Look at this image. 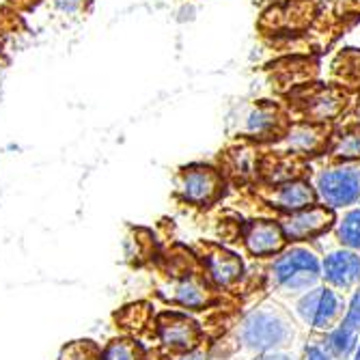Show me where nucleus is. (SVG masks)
<instances>
[{
	"label": "nucleus",
	"mask_w": 360,
	"mask_h": 360,
	"mask_svg": "<svg viewBox=\"0 0 360 360\" xmlns=\"http://www.w3.org/2000/svg\"><path fill=\"white\" fill-rule=\"evenodd\" d=\"M293 326L296 323L283 307L276 302H264L244 315L238 326V341L250 354L264 356L274 349H285L293 341L296 337Z\"/></svg>",
	"instance_id": "f257e3e1"
},
{
	"label": "nucleus",
	"mask_w": 360,
	"mask_h": 360,
	"mask_svg": "<svg viewBox=\"0 0 360 360\" xmlns=\"http://www.w3.org/2000/svg\"><path fill=\"white\" fill-rule=\"evenodd\" d=\"M272 285L283 296L298 298L321 281V259L309 246H291L283 250L270 268Z\"/></svg>",
	"instance_id": "f03ea898"
},
{
	"label": "nucleus",
	"mask_w": 360,
	"mask_h": 360,
	"mask_svg": "<svg viewBox=\"0 0 360 360\" xmlns=\"http://www.w3.org/2000/svg\"><path fill=\"white\" fill-rule=\"evenodd\" d=\"M293 315L307 328H313L317 333H330L341 323L345 315L343 293L333 289L330 285H317L296 298Z\"/></svg>",
	"instance_id": "7ed1b4c3"
},
{
	"label": "nucleus",
	"mask_w": 360,
	"mask_h": 360,
	"mask_svg": "<svg viewBox=\"0 0 360 360\" xmlns=\"http://www.w3.org/2000/svg\"><path fill=\"white\" fill-rule=\"evenodd\" d=\"M313 188L317 199L330 210H349L360 201V167L341 162L315 173Z\"/></svg>",
	"instance_id": "20e7f679"
},
{
	"label": "nucleus",
	"mask_w": 360,
	"mask_h": 360,
	"mask_svg": "<svg viewBox=\"0 0 360 360\" xmlns=\"http://www.w3.org/2000/svg\"><path fill=\"white\" fill-rule=\"evenodd\" d=\"M224 179L220 171L207 165H190L181 169L177 177V194L181 201L194 207H207L214 205L222 196Z\"/></svg>",
	"instance_id": "39448f33"
},
{
	"label": "nucleus",
	"mask_w": 360,
	"mask_h": 360,
	"mask_svg": "<svg viewBox=\"0 0 360 360\" xmlns=\"http://www.w3.org/2000/svg\"><path fill=\"white\" fill-rule=\"evenodd\" d=\"M321 278L337 291H349L360 283V255L339 246L323 255Z\"/></svg>",
	"instance_id": "423d86ee"
},
{
	"label": "nucleus",
	"mask_w": 360,
	"mask_h": 360,
	"mask_svg": "<svg viewBox=\"0 0 360 360\" xmlns=\"http://www.w3.org/2000/svg\"><path fill=\"white\" fill-rule=\"evenodd\" d=\"M335 224V214L326 205H311L300 212L287 214V218L281 220L283 233L291 242H304L321 236L326 229Z\"/></svg>",
	"instance_id": "0eeeda50"
},
{
	"label": "nucleus",
	"mask_w": 360,
	"mask_h": 360,
	"mask_svg": "<svg viewBox=\"0 0 360 360\" xmlns=\"http://www.w3.org/2000/svg\"><path fill=\"white\" fill-rule=\"evenodd\" d=\"M158 341L171 352H188L199 343V326L184 313H165L155 321Z\"/></svg>",
	"instance_id": "6e6552de"
},
{
	"label": "nucleus",
	"mask_w": 360,
	"mask_h": 360,
	"mask_svg": "<svg viewBox=\"0 0 360 360\" xmlns=\"http://www.w3.org/2000/svg\"><path fill=\"white\" fill-rule=\"evenodd\" d=\"M326 143H328V129L321 123H293L289 125L283 136H281V147L287 155H313L319 153Z\"/></svg>",
	"instance_id": "1a4fd4ad"
},
{
	"label": "nucleus",
	"mask_w": 360,
	"mask_h": 360,
	"mask_svg": "<svg viewBox=\"0 0 360 360\" xmlns=\"http://www.w3.org/2000/svg\"><path fill=\"white\" fill-rule=\"evenodd\" d=\"M285 233L281 222L252 220L244 229V246L252 257H276L285 248Z\"/></svg>",
	"instance_id": "9d476101"
},
{
	"label": "nucleus",
	"mask_w": 360,
	"mask_h": 360,
	"mask_svg": "<svg viewBox=\"0 0 360 360\" xmlns=\"http://www.w3.org/2000/svg\"><path fill=\"white\" fill-rule=\"evenodd\" d=\"M315 201H317L315 188H313V184L304 181V179H291L285 184H276V186H272V190L268 194V203L287 214L311 207V205H315Z\"/></svg>",
	"instance_id": "9b49d317"
},
{
	"label": "nucleus",
	"mask_w": 360,
	"mask_h": 360,
	"mask_svg": "<svg viewBox=\"0 0 360 360\" xmlns=\"http://www.w3.org/2000/svg\"><path fill=\"white\" fill-rule=\"evenodd\" d=\"M169 298H171V302H175L181 309L201 311L212 302V291H210V285L205 278L192 272L186 276H177L169 285Z\"/></svg>",
	"instance_id": "f8f14e48"
},
{
	"label": "nucleus",
	"mask_w": 360,
	"mask_h": 360,
	"mask_svg": "<svg viewBox=\"0 0 360 360\" xmlns=\"http://www.w3.org/2000/svg\"><path fill=\"white\" fill-rule=\"evenodd\" d=\"M242 132L248 134V136H252V139H274V136H283V132H285V119H283L281 110L274 104L261 102L255 108H250L248 115L244 117Z\"/></svg>",
	"instance_id": "ddd939ff"
},
{
	"label": "nucleus",
	"mask_w": 360,
	"mask_h": 360,
	"mask_svg": "<svg viewBox=\"0 0 360 360\" xmlns=\"http://www.w3.org/2000/svg\"><path fill=\"white\" fill-rule=\"evenodd\" d=\"M207 281H212L216 287H231L242 278L244 266L238 255L222 250V248H210V252L203 259Z\"/></svg>",
	"instance_id": "4468645a"
},
{
	"label": "nucleus",
	"mask_w": 360,
	"mask_h": 360,
	"mask_svg": "<svg viewBox=\"0 0 360 360\" xmlns=\"http://www.w3.org/2000/svg\"><path fill=\"white\" fill-rule=\"evenodd\" d=\"M345 93L337 89H319L304 102V117L311 123H328L345 110Z\"/></svg>",
	"instance_id": "2eb2a0df"
},
{
	"label": "nucleus",
	"mask_w": 360,
	"mask_h": 360,
	"mask_svg": "<svg viewBox=\"0 0 360 360\" xmlns=\"http://www.w3.org/2000/svg\"><path fill=\"white\" fill-rule=\"evenodd\" d=\"M330 155L339 162L360 160V123L343 127L330 139Z\"/></svg>",
	"instance_id": "dca6fc26"
},
{
	"label": "nucleus",
	"mask_w": 360,
	"mask_h": 360,
	"mask_svg": "<svg viewBox=\"0 0 360 360\" xmlns=\"http://www.w3.org/2000/svg\"><path fill=\"white\" fill-rule=\"evenodd\" d=\"M335 236L341 246L360 252V205L349 207L339 220H335Z\"/></svg>",
	"instance_id": "f3484780"
},
{
	"label": "nucleus",
	"mask_w": 360,
	"mask_h": 360,
	"mask_svg": "<svg viewBox=\"0 0 360 360\" xmlns=\"http://www.w3.org/2000/svg\"><path fill=\"white\" fill-rule=\"evenodd\" d=\"M356 345H358V335L354 330L345 328L343 323H339L337 328H333L328 335H326L323 349L335 360H347L349 356H354Z\"/></svg>",
	"instance_id": "a211bd4d"
},
{
	"label": "nucleus",
	"mask_w": 360,
	"mask_h": 360,
	"mask_svg": "<svg viewBox=\"0 0 360 360\" xmlns=\"http://www.w3.org/2000/svg\"><path fill=\"white\" fill-rule=\"evenodd\" d=\"M100 360H145V356L139 343L129 339H115L102 349Z\"/></svg>",
	"instance_id": "6ab92c4d"
},
{
	"label": "nucleus",
	"mask_w": 360,
	"mask_h": 360,
	"mask_svg": "<svg viewBox=\"0 0 360 360\" xmlns=\"http://www.w3.org/2000/svg\"><path fill=\"white\" fill-rule=\"evenodd\" d=\"M229 162H231V171L240 177H248L257 171V153L250 147H240L229 153Z\"/></svg>",
	"instance_id": "aec40b11"
},
{
	"label": "nucleus",
	"mask_w": 360,
	"mask_h": 360,
	"mask_svg": "<svg viewBox=\"0 0 360 360\" xmlns=\"http://www.w3.org/2000/svg\"><path fill=\"white\" fill-rule=\"evenodd\" d=\"M100 356L102 349L93 341H74L63 347L58 360H100Z\"/></svg>",
	"instance_id": "412c9836"
},
{
	"label": "nucleus",
	"mask_w": 360,
	"mask_h": 360,
	"mask_svg": "<svg viewBox=\"0 0 360 360\" xmlns=\"http://www.w3.org/2000/svg\"><path fill=\"white\" fill-rule=\"evenodd\" d=\"M341 323L345 326V328L354 330L356 335H360V289L354 291L349 304L345 307V315H343Z\"/></svg>",
	"instance_id": "4be33fe9"
},
{
	"label": "nucleus",
	"mask_w": 360,
	"mask_h": 360,
	"mask_svg": "<svg viewBox=\"0 0 360 360\" xmlns=\"http://www.w3.org/2000/svg\"><path fill=\"white\" fill-rule=\"evenodd\" d=\"M89 5V0H54V7L63 13H80Z\"/></svg>",
	"instance_id": "5701e85b"
},
{
	"label": "nucleus",
	"mask_w": 360,
	"mask_h": 360,
	"mask_svg": "<svg viewBox=\"0 0 360 360\" xmlns=\"http://www.w3.org/2000/svg\"><path fill=\"white\" fill-rule=\"evenodd\" d=\"M259 360H300V358H298V354H293L289 349H274V352L264 354Z\"/></svg>",
	"instance_id": "b1692460"
},
{
	"label": "nucleus",
	"mask_w": 360,
	"mask_h": 360,
	"mask_svg": "<svg viewBox=\"0 0 360 360\" xmlns=\"http://www.w3.org/2000/svg\"><path fill=\"white\" fill-rule=\"evenodd\" d=\"M171 360H207V354L199 347H194V349H188V352H179L175 354Z\"/></svg>",
	"instance_id": "393cba45"
},
{
	"label": "nucleus",
	"mask_w": 360,
	"mask_h": 360,
	"mask_svg": "<svg viewBox=\"0 0 360 360\" xmlns=\"http://www.w3.org/2000/svg\"><path fill=\"white\" fill-rule=\"evenodd\" d=\"M304 360H335L328 352H326L323 347L319 345H311L304 354Z\"/></svg>",
	"instance_id": "a878e982"
},
{
	"label": "nucleus",
	"mask_w": 360,
	"mask_h": 360,
	"mask_svg": "<svg viewBox=\"0 0 360 360\" xmlns=\"http://www.w3.org/2000/svg\"><path fill=\"white\" fill-rule=\"evenodd\" d=\"M354 115H356V121L360 123V100H358V104H356V110H354Z\"/></svg>",
	"instance_id": "bb28decb"
},
{
	"label": "nucleus",
	"mask_w": 360,
	"mask_h": 360,
	"mask_svg": "<svg viewBox=\"0 0 360 360\" xmlns=\"http://www.w3.org/2000/svg\"><path fill=\"white\" fill-rule=\"evenodd\" d=\"M352 360H360V343L356 345V352H354V356H352Z\"/></svg>",
	"instance_id": "cd10ccee"
}]
</instances>
